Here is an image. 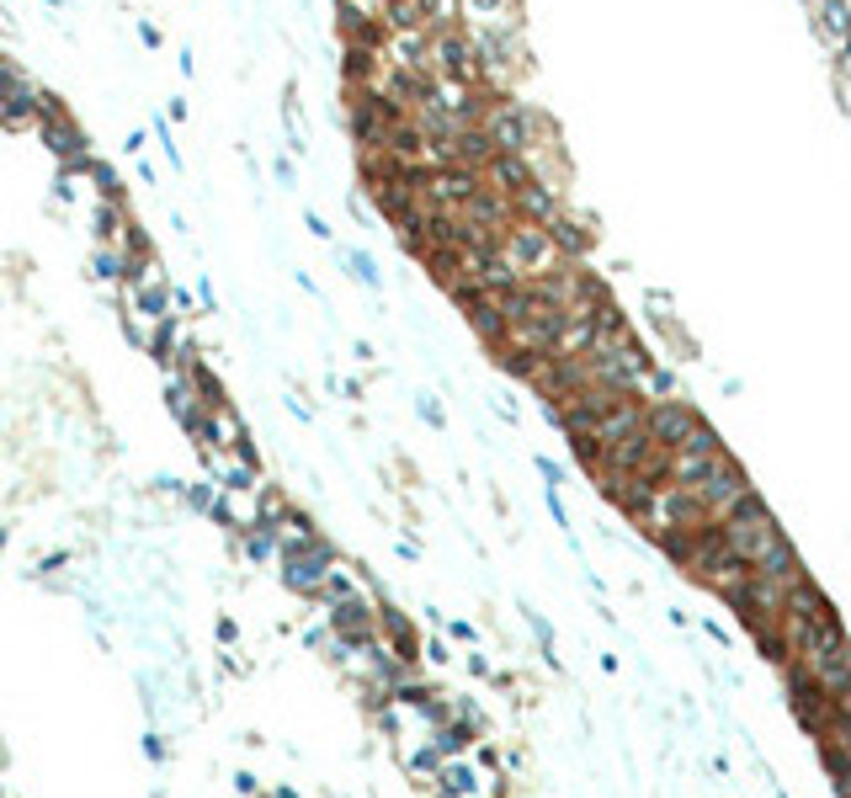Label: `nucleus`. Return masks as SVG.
<instances>
[{
  "label": "nucleus",
  "mask_w": 851,
  "mask_h": 798,
  "mask_svg": "<svg viewBox=\"0 0 851 798\" xmlns=\"http://www.w3.org/2000/svg\"><path fill=\"white\" fill-rule=\"evenodd\" d=\"M351 266H356V277H362V283H373V261H367V255H351Z\"/></svg>",
  "instance_id": "obj_8"
},
{
  "label": "nucleus",
  "mask_w": 851,
  "mask_h": 798,
  "mask_svg": "<svg viewBox=\"0 0 851 798\" xmlns=\"http://www.w3.org/2000/svg\"><path fill=\"white\" fill-rule=\"evenodd\" d=\"M628 516H639L644 522V533H654L665 549L676 544V538H687V533H698L702 522H713L708 511H702V500L687 490V485H676V479H660L650 496L639 500Z\"/></svg>",
  "instance_id": "obj_1"
},
{
  "label": "nucleus",
  "mask_w": 851,
  "mask_h": 798,
  "mask_svg": "<svg viewBox=\"0 0 851 798\" xmlns=\"http://www.w3.org/2000/svg\"><path fill=\"white\" fill-rule=\"evenodd\" d=\"M505 266L522 277V283H533V277H543V272H559L564 261H575L570 250L559 246V235H553V224H533V219H516L511 229L501 235Z\"/></svg>",
  "instance_id": "obj_2"
},
{
  "label": "nucleus",
  "mask_w": 851,
  "mask_h": 798,
  "mask_svg": "<svg viewBox=\"0 0 851 798\" xmlns=\"http://www.w3.org/2000/svg\"><path fill=\"white\" fill-rule=\"evenodd\" d=\"M511 208H516V219H533V224H553V219H559V198H553L543 182H527V187L511 198Z\"/></svg>",
  "instance_id": "obj_6"
},
{
  "label": "nucleus",
  "mask_w": 851,
  "mask_h": 798,
  "mask_svg": "<svg viewBox=\"0 0 851 798\" xmlns=\"http://www.w3.org/2000/svg\"><path fill=\"white\" fill-rule=\"evenodd\" d=\"M692 496L702 500V511H708V516H729V511H735V506H746L755 490L746 485V469L724 452V458L702 474V485H692Z\"/></svg>",
  "instance_id": "obj_3"
},
{
  "label": "nucleus",
  "mask_w": 851,
  "mask_h": 798,
  "mask_svg": "<svg viewBox=\"0 0 851 798\" xmlns=\"http://www.w3.org/2000/svg\"><path fill=\"white\" fill-rule=\"evenodd\" d=\"M485 182L501 192V198H516L527 182H538L533 176V165H527V154H496L490 165H485Z\"/></svg>",
  "instance_id": "obj_5"
},
{
  "label": "nucleus",
  "mask_w": 851,
  "mask_h": 798,
  "mask_svg": "<svg viewBox=\"0 0 851 798\" xmlns=\"http://www.w3.org/2000/svg\"><path fill=\"white\" fill-rule=\"evenodd\" d=\"M650 437L660 442L665 452H676V448H687L692 437H698V426H702V415L687 404V399H671V395H660V399H650Z\"/></svg>",
  "instance_id": "obj_4"
},
{
  "label": "nucleus",
  "mask_w": 851,
  "mask_h": 798,
  "mask_svg": "<svg viewBox=\"0 0 851 798\" xmlns=\"http://www.w3.org/2000/svg\"><path fill=\"white\" fill-rule=\"evenodd\" d=\"M819 27L830 38H851V0H819Z\"/></svg>",
  "instance_id": "obj_7"
}]
</instances>
